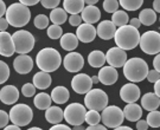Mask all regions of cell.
Masks as SVG:
<instances>
[{
  "label": "cell",
  "mask_w": 160,
  "mask_h": 130,
  "mask_svg": "<svg viewBox=\"0 0 160 130\" xmlns=\"http://www.w3.org/2000/svg\"><path fill=\"white\" fill-rule=\"evenodd\" d=\"M36 63L37 66L39 68L40 71L43 72H53L56 71L61 64H62V57L59 52L53 49V47H45L42 49L36 57Z\"/></svg>",
  "instance_id": "obj_2"
},
{
  "label": "cell",
  "mask_w": 160,
  "mask_h": 130,
  "mask_svg": "<svg viewBox=\"0 0 160 130\" xmlns=\"http://www.w3.org/2000/svg\"><path fill=\"white\" fill-rule=\"evenodd\" d=\"M81 19L84 22V24H92L97 23L101 18V11L96 6H84L83 11L81 12Z\"/></svg>",
  "instance_id": "obj_21"
},
{
  "label": "cell",
  "mask_w": 160,
  "mask_h": 130,
  "mask_svg": "<svg viewBox=\"0 0 160 130\" xmlns=\"http://www.w3.org/2000/svg\"><path fill=\"white\" fill-rule=\"evenodd\" d=\"M103 10L107 13H114L119 10V1H116V0H104L103 1Z\"/></svg>",
  "instance_id": "obj_39"
},
{
  "label": "cell",
  "mask_w": 160,
  "mask_h": 130,
  "mask_svg": "<svg viewBox=\"0 0 160 130\" xmlns=\"http://www.w3.org/2000/svg\"><path fill=\"white\" fill-rule=\"evenodd\" d=\"M81 23H82V19H81L80 14H74V16L69 17V24L71 26H80Z\"/></svg>",
  "instance_id": "obj_45"
},
{
  "label": "cell",
  "mask_w": 160,
  "mask_h": 130,
  "mask_svg": "<svg viewBox=\"0 0 160 130\" xmlns=\"http://www.w3.org/2000/svg\"><path fill=\"white\" fill-rule=\"evenodd\" d=\"M59 44L62 46V49L65 51L74 52L75 49L78 46V39L76 38V36L74 33L68 32L59 38Z\"/></svg>",
  "instance_id": "obj_26"
},
{
  "label": "cell",
  "mask_w": 160,
  "mask_h": 130,
  "mask_svg": "<svg viewBox=\"0 0 160 130\" xmlns=\"http://www.w3.org/2000/svg\"><path fill=\"white\" fill-rule=\"evenodd\" d=\"M142 0H120L119 5L123 7V10L126 11H137L142 6Z\"/></svg>",
  "instance_id": "obj_34"
},
{
  "label": "cell",
  "mask_w": 160,
  "mask_h": 130,
  "mask_svg": "<svg viewBox=\"0 0 160 130\" xmlns=\"http://www.w3.org/2000/svg\"><path fill=\"white\" fill-rule=\"evenodd\" d=\"M22 94L25 97H33L34 94H36V88L33 86L32 83H26L22 88Z\"/></svg>",
  "instance_id": "obj_41"
},
{
  "label": "cell",
  "mask_w": 160,
  "mask_h": 130,
  "mask_svg": "<svg viewBox=\"0 0 160 130\" xmlns=\"http://www.w3.org/2000/svg\"><path fill=\"white\" fill-rule=\"evenodd\" d=\"M108 105V95L101 89H92L84 97V107L89 110L101 111Z\"/></svg>",
  "instance_id": "obj_7"
},
{
  "label": "cell",
  "mask_w": 160,
  "mask_h": 130,
  "mask_svg": "<svg viewBox=\"0 0 160 130\" xmlns=\"http://www.w3.org/2000/svg\"><path fill=\"white\" fill-rule=\"evenodd\" d=\"M14 53V45L12 40V34L6 32H0V56L11 57Z\"/></svg>",
  "instance_id": "obj_20"
},
{
  "label": "cell",
  "mask_w": 160,
  "mask_h": 130,
  "mask_svg": "<svg viewBox=\"0 0 160 130\" xmlns=\"http://www.w3.org/2000/svg\"><path fill=\"white\" fill-rule=\"evenodd\" d=\"M19 2H20L22 5H24V6H26V7H28V6H34V5H37V4L39 2V1H38V0H20Z\"/></svg>",
  "instance_id": "obj_49"
},
{
  "label": "cell",
  "mask_w": 160,
  "mask_h": 130,
  "mask_svg": "<svg viewBox=\"0 0 160 130\" xmlns=\"http://www.w3.org/2000/svg\"><path fill=\"white\" fill-rule=\"evenodd\" d=\"M49 18L46 17L45 14H38V16H36L33 20V25L36 27L38 28V30H44V28H48L49 27Z\"/></svg>",
  "instance_id": "obj_37"
},
{
  "label": "cell",
  "mask_w": 160,
  "mask_h": 130,
  "mask_svg": "<svg viewBox=\"0 0 160 130\" xmlns=\"http://www.w3.org/2000/svg\"><path fill=\"white\" fill-rule=\"evenodd\" d=\"M86 130H108L104 125L97 124V125H89L88 128H86Z\"/></svg>",
  "instance_id": "obj_52"
},
{
  "label": "cell",
  "mask_w": 160,
  "mask_h": 130,
  "mask_svg": "<svg viewBox=\"0 0 160 130\" xmlns=\"http://www.w3.org/2000/svg\"><path fill=\"white\" fill-rule=\"evenodd\" d=\"M137 129L138 130H147L148 129V125L146 123L145 119H139L137 122Z\"/></svg>",
  "instance_id": "obj_46"
},
{
  "label": "cell",
  "mask_w": 160,
  "mask_h": 130,
  "mask_svg": "<svg viewBox=\"0 0 160 130\" xmlns=\"http://www.w3.org/2000/svg\"><path fill=\"white\" fill-rule=\"evenodd\" d=\"M160 105L159 97H157L153 92H147L141 97V107L147 111H154Z\"/></svg>",
  "instance_id": "obj_24"
},
{
  "label": "cell",
  "mask_w": 160,
  "mask_h": 130,
  "mask_svg": "<svg viewBox=\"0 0 160 130\" xmlns=\"http://www.w3.org/2000/svg\"><path fill=\"white\" fill-rule=\"evenodd\" d=\"M45 119L51 124H61L63 121V110L59 107H50L45 110Z\"/></svg>",
  "instance_id": "obj_25"
},
{
  "label": "cell",
  "mask_w": 160,
  "mask_h": 130,
  "mask_svg": "<svg viewBox=\"0 0 160 130\" xmlns=\"http://www.w3.org/2000/svg\"><path fill=\"white\" fill-rule=\"evenodd\" d=\"M129 26L139 30L140 26H141V23L139 22V19H138V18H133V19H131V22H129Z\"/></svg>",
  "instance_id": "obj_50"
},
{
  "label": "cell",
  "mask_w": 160,
  "mask_h": 130,
  "mask_svg": "<svg viewBox=\"0 0 160 130\" xmlns=\"http://www.w3.org/2000/svg\"><path fill=\"white\" fill-rule=\"evenodd\" d=\"M146 78L151 83H155L157 80H159V72H157L155 70H148V74L146 76Z\"/></svg>",
  "instance_id": "obj_44"
},
{
  "label": "cell",
  "mask_w": 160,
  "mask_h": 130,
  "mask_svg": "<svg viewBox=\"0 0 160 130\" xmlns=\"http://www.w3.org/2000/svg\"><path fill=\"white\" fill-rule=\"evenodd\" d=\"M71 130H86V128L83 125H75V127H72Z\"/></svg>",
  "instance_id": "obj_59"
},
{
  "label": "cell",
  "mask_w": 160,
  "mask_h": 130,
  "mask_svg": "<svg viewBox=\"0 0 160 130\" xmlns=\"http://www.w3.org/2000/svg\"><path fill=\"white\" fill-rule=\"evenodd\" d=\"M110 22L114 24L115 26H116V28H118V27H122V26L127 25L128 22H129V18H128V14H127L125 11L118 10L116 12L113 13Z\"/></svg>",
  "instance_id": "obj_33"
},
{
  "label": "cell",
  "mask_w": 160,
  "mask_h": 130,
  "mask_svg": "<svg viewBox=\"0 0 160 130\" xmlns=\"http://www.w3.org/2000/svg\"><path fill=\"white\" fill-rule=\"evenodd\" d=\"M63 65L64 69L68 71V72H71V74H75V72H78L81 71L83 66H84V59L81 53L78 52H70L67 56L64 57L63 59Z\"/></svg>",
  "instance_id": "obj_11"
},
{
  "label": "cell",
  "mask_w": 160,
  "mask_h": 130,
  "mask_svg": "<svg viewBox=\"0 0 160 130\" xmlns=\"http://www.w3.org/2000/svg\"><path fill=\"white\" fill-rule=\"evenodd\" d=\"M139 22L145 26H152L157 22V13L151 8H145L139 14Z\"/></svg>",
  "instance_id": "obj_30"
},
{
  "label": "cell",
  "mask_w": 160,
  "mask_h": 130,
  "mask_svg": "<svg viewBox=\"0 0 160 130\" xmlns=\"http://www.w3.org/2000/svg\"><path fill=\"white\" fill-rule=\"evenodd\" d=\"M84 1L83 0H64L63 6L64 11L74 16V14H80L84 8Z\"/></svg>",
  "instance_id": "obj_28"
},
{
  "label": "cell",
  "mask_w": 160,
  "mask_h": 130,
  "mask_svg": "<svg viewBox=\"0 0 160 130\" xmlns=\"http://www.w3.org/2000/svg\"><path fill=\"white\" fill-rule=\"evenodd\" d=\"M76 38L82 43H92L96 38V28L89 24H81L76 30Z\"/></svg>",
  "instance_id": "obj_16"
},
{
  "label": "cell",
  "mask_w": 160,
  "mask_h": 130,
  "mask_svg": "<svg viewBox=\"0 0 160 130\" xmlns=\"http://www.w3.org/2000/svg\"><path fill=\"white\" fill-rule=\"evenodd\" d=\"M140 49L146 55H159L160 52V33L157 31H147L140 34L139 40Z\"/></svg>",
  "instance_id": "obj_8"
},
{
  "label": "cell",
  "mask_w": 160,
  "mask_h": 130,
  "mask_svg": "<svg viewBox=\"0 0 160 130\" xmlns=\"http://www.w3.org/2000/svg\"><path fill=\"white\" fill-rule=\"evenodd\" d=\"M154 94L157 97H160V80H157L154 83Z\"/></svg>",
  "instance_id": "obj_53"
},
{
  "label": "cell",
  "mask_w": 160,
  "mask_h": 130,
  "mask_svg": "<svg viewBox=\"0 0 160 130\" xmlns=\"http://www.w3.org/2000/svg\"><path fill=\"white\" fill-rule=\"evenodd\" d=\"M123 117L129 122H138L142 117V108L137 103H129L122 110Z\"/></svg>",
  "instance_id": "obj_22"
},
{
  "label": "cell",
  "mask_w": 160,
  "mask_h": 130,
  "mask_svg": "<svg viewBox=\"0 0 160 130\" xmlns=\"http://www.w3.org/2000/svg\"><path fill=\"white\" fill-rule=\"evenodd\" d=\"M10 121L17 127H25L31 123V121L33 118V111L28 104H16L14 107H12L8 113Z\"/></svg>",
  "instance_id": "obj_6"
},
{
  "label": "cell",
  "mask_w": 160,
  "mask_h": 130,
  "mask_svg": "<svg viewBox=\"0 0 160 130\" xmlns=\"http://www.w3.org/2000/svg\"><path fill=\"white\" fill-rule=\"evenodd\" d=\"M153 11H154L155 13H157V12L159 13L160 12V1L159 0H154V1H153Z\"/></svg>",
  "instance_id": "obj_55"
},
{
  "label": "cell",
  "mask_w": 160,
  "mask_h": 130,
  "mask_svg": "<svg viewBox=\"0 0 160 130\" xmlns=\"http://www.w3.org/2000/svg\"><path fill=\"white\" fill-rule=\"evenodd\" d=\"M8 26H10V25H8V23L6 22L5 18L4 17L0 18V32H6Z\"/></svg>",
  "instance_id": "obj_47"
},
{
  "label": "cell",
  "mask_w": 160,
  "mask_h": 130,
  "mask_svg": "<svg viewBox=\"0 0 160 130\" xmlns=\"http://www.w3.org/2000/svg\"><path fill=\"white\" fill-rule=\"evenodd\" d=\"M19 99V90L14 85H5L0 90V101L6 105H12Z\"/></svg>",
  "instance_id": "obj_18"
},
{
  "label": "cell",
  "mask_w": 160,
  "mask_h": 130,
  "mask_svg": "<svg viewBox=\"0 0 160 130\" xmlns=\"http://www.w3.org/2000/svg\"><path fill=\"white\" fill-rule=\"evenodd\" d=\"M87 109L81 103H71L64 109L63 118L67 121L68 124L75 125H83L84 117H86Z\"/></svg>",
  "instance_id": "obj_10"
},
{
  "label": "cell",
  "mask_w": 160,
  "mask_h": 130,
  "mask_svg": "<svg viewBox=\"0 0 160 130\" xmlns=\"http://www.w3.org/2000/svg\"><path fill=\"white\" fill-rule=\"evenodd\" d=\"M10 122V117H8V113L4 111V110H0V128H5L7 127Z\"/></svg>",
  "instance_id": "obj_43"
},
{
  "label": "cell",
  "mask_w": 160,
  "mask_h": 130,
  "mask_svg": "<svg viewBox=\"0 0 160 130\" xmlns=\"http://www.w3.org/2000/svg\"><path fill=\"white\" fill-rule=\"evenodd\" d=\"M92 78L87 74H77L71 80V88L76 94L86 95L88 91L92 90Z\"/></svg>",
  "instance_id": "obj_13"
},
{
  "label": "cell",
  "mask_w": 160,
  "mask_h": 130,
  "mask_svg": "<svg viewBox=\"0 0 160 130\" xmlns=\"http://www.w3.org/2000/svg\"><path fill=\"white\" fill-rule=\"evenodd\" d=\"M6 13V5L2 0H0V18H2V16H5Z\"/></svg>",
  "instance_id": "obj_54"
},
{
  "label": "cell",
  "mask_w": 160,
  "mask_h": 130,
  "mask_svg": "<svg viewBox=\"0 0 160 130\" xmlns=\"http://www.w3.org/2000/svg\"><path fill=\"white\" fill-rule=\"evenodd\" d=\"M116 47H119L123 51L133 50L139 45L140 40V33L139 30L132 27L129 25H125L122 27L116 28L114 36Z\"/></svg>",
  "instance_id": "obj_1"
},
{
  "label": "cell",
  "mask_w": 160,
  "mask_h": 130,
  "mask_svg": "<svg viewBox=\"0 0 160 130\" xmlns=\"http://www.w3.org/2000/svg\"><path fill=\"white\" fill-rule=\"evenodd\" d=\"M49 20H51L53 25L61 26L62 24H64L67 20H68V13L64 11L63 8L57 7V8H55V10H52L51 11Z\"/></svg>",
  "instance_id": "obj_32"
},
{
  "label": "cell",
  "mask_w": 160,
  "mask_h": 130,
  "mask_svg": "<svg viewBox=\"0 0 160 130\" xmlns=\"http://www.w3.org/2000/svg\"><path fill=\"white\" fill-rule=\"evenodd\" d=\"M13 68L19 75H28L33 69V59L28 55H19L13 60Z\"/></svg>",
  "instance_id": "obj_15"
},
{
  "label": "cell",
  "mask_w": 160,
  "mask_h": 130,
  "mask_svg": "<svg viewBox=\"0 0 160 130\" xmlns=\"http://www.w3.org/2000/svg\"><path fill=\"white\" fill-rule=\"evenodd\" d=\"M28 130H43V129H40L38 127H32V128H30V129H28Z\"/></svg>",
  "instance_id": "obj_61"
},
{
  "label": "cell",
  "mask_w": 160,
  "mask_h": 130,
  "mask_svg": "<svg viewBox=\"0 0 160 130\" xmlns=\"http://www.w3.org/2000/svg\"><path fill=\"white\" fill-rule=\"evenodd\" d=\"M49 130H71V128H69L68 125L65 124H56V125H52Z\"/></svg>",
  "instance_id": "obj_51"
},
{
  "label": "cell",
  "mask_w": 160,
  "mask_h": 130,
  "mask_svg": "<svg viewBox=\"0 0 160 130\" xmlns=\"http://www.w3.org/2000/svg\"><path fill=\"white\" fill-rule=\"evenodd\" d=\"M146 123L147 125L152 127V128H159L160 127V113L158 110L154 111H149L146 118Z\"/></svg>",
  "instance_id": "obj_36"
},
{
  "label": "cell",
  "mask_w": 160,
  "mask_h": 130,
  "mask_svg": "<svg viewBox=\"0 0 160 130\" xmlns=\"http://www.w3.org/2000/svg\"><path fill=\"white\" fill-rule=\"evenodd\" d=\"M84 122H87L89 125H97L101 122V115L98 111L95 110H89L86 113V117H84Z\"/></svg>",
  "instance_id": "obj_35"
},
{
  "label": "cell",
  "mask_w": 160,
  "mask_h": 130,
  "mask_svg": "<svg viewBox=\"0 0 160 130\" xmlns=\"http://www.w3.org/2000/svg\"><path fill=\"white\" fill-rule=\"evenodd\" d=\"M32 80H33L32 82L33 86L36 89H39V90H45L51 85V76H50V74H46V72H43V71L34 74Z\"/></svg>",
  "instance_id": "obj_23"
},
{
  "label": "cell",
  "mask_w": 160,
  "mask_h": 130,
  "mask_svg": "<svg viewBox=\"0 0 160 130\" xmlns=\"http://www.w3.org/2000/svg\"><path fill=\"white\" fill-rule=\"evenodd\" d=\"M12 40L14 45V52L19 55H26L33 50L36 39L34 36L29 31L19 30L17 32L12 33Z\"/></svg>",
  "instance_id": "obj_5"
},
{
  "label": "cell",
  "mask_w": 160,
  "mask_h": 130,
  "mask_svg": "<svg viewBox=\"0 0 160 130\" xmlns=\"http://www.w3.org/2000/svg\"><path fill=\"white\" fill-rule=\"evenodd\" d=\"M40 4L45 8H50V10H55L57 8L59 5V0H42Z\"/></svg>",
  "instance_id": "obj_42"
},
{
  "label": "cell",
  "mask_w": 160,
  "mask_h": 130,
  "mask_svg": "<svg viewBox=\"0 0 160 130\" xmlns=\"http://www.w3.org/2000/svg\"><path fill=\"white\" fill-rule=\"evenodd\" d=\"M90 78H92V84H97V83H100V82H98V78H97V76H92V77H90Z\"/></svg>",
  "instance_id": "obj_60"
},
{
  "label": "cell",
  "mask_w": 160,
  "mask_h": 130,
  "mask_svg": "<svg viewBox=\"0 0 160 130\" xmlns=\"http://www.w3.org/2000/svg\"><path fill=\"white\" fill-rule=\"evenodd\" d=\"M6 22L13 27H23L28 25L31 19V12L29 7L22 5L20 2L11 4L6 8Z\"/></svg>",
  "instance_id": "obj_4"
},
{
  "label": "cell",
  "mask_w": 160,
  "mask_h": 130,
  "mask_svg": "<svg viewBox=\"0 0 160 130\" xmlns=\"http://www.w3.org/2000/svg\"><path fill=\"white\" fill-rule=\"evenodd\" d=\"M97 2V0H88V1H84V4H87L88 6H94Z\"/></svg>",
  "instance_id": "obj_58"
},
{
  "label": "cell",
  "mask_w": 160,
  "mask_h": 130,
  "mask_svg": "<svg viewBox=\"0 0 160 130\" xmlns=\"http://www.w3.org/2000/svg\"><path fill=\"white\" fill-rule=\"evenodd\" d=\"M122 68H123L125 77L134 84L142 82L148 74V64L142 58H139V57L127 59V62Z\"/></svg>",
  "instance_id": "obj_3"
},
{
  "label": "cell",
  "mask_w": 160,
  "mask_h": 130,
  "mask_svg": "<svg viewBox=\"0 0 160 130\" xmlns=\"http://www.w3.org/2000/svg\"><path fill=\"white\" fill-rule=\"evenodd\" d=\"M51 97L50 95H48L45 92H40L38 95L34 96L33 103L34 107L39 110H46L48 108L51 107Z\"/></svg>",
  "instance_id": "obj_31"
},
{
  "label": "cell",
  "mask_w": 160,
  "mask_h": 130,
  "mask_svg": "<svg viewBox=\"0 0 160 130\" xmlns=\"http://www.w3.org/2000/svg\"><path fill=\"white\" fill-rule=\"evenodd\" d=\"M10 77V68L5 62L0 60V84L5 83Z\"/></svg>",
  "instance_id": "obj_40"
},
{
  "label": "cell",
  "mask_w": 160,
  "mask_h": 130,
  "mask_svg": "<svg viewBox=\"0 0 160 130\" xmlns=\"http://www.w3.org/2000/svg\"><path fill=\"white\" fill-rule=\"evenodd\" d=\"M88 63L92 68H103L106 64V56L100 50H94L88 55Z\"/></svg>",
  "instance_id": "obj_29"
},
{
  "label": "cell",
  "mask_w": 160,
  "mask_h": 130,
  "mask_svg": "<svg viewBox=\"0 0 160 130\" xmlns=\"http://www.w3.org/2000/svg\"><path fill=\"white\" fill-rule=\"evenodd\" d=\"M4 130H22L19 127H17V125L12 124V125H7V127H5V129Z\"/></svg>",
  "instance_id": "obj_56"
},
{
  "label": "cell",
  "mask_w": 160,
  "mask_h": 130,
  "mask_svg": "<svg viewBox=\"0 0 160 130\" xmlns=\"http://www.w3.org/2000/svg\"><path fill=\"white\" fill-rule=\"evenodd\" d=\"M153 66L157 72L160 71V55H155L154 59H153Z\"/></svg>",
  "instance_id": "obj_48"
},
{
  "label": "cell",
  "mask_w": 160,
  "mask_h": 130,
  "mask_svg": "<svg viewBox=\"0 0 160 130\" xmlns=\"http://www.w3.org/2000/svg\"><path fill=\"white\" fill-rule=\"evenodd\" d=\"M116 32V26L110 20H103L97 25L96 36H98L103 40H110L114 38Z\"/></svg>",
  "instance_id": "obj_19"
},
{
  "label": "cell",
  "mask_w": 160,
  "mask_h": 130,
  "mask_svg": "<svg viewBox=\"0 0 160 130\" xmlns=\"http://www.w3.org/2000/svg\"><path fill=\"white\" fill-rule=\"evenodd\" d=\"M98 82L102 83L104 85H113L118 82L119 78V74L116 71V69L112 68V66H103L101 68V70L98 71L97 75Z\"/></svg>",
  "instance_id": "obj_17"
},
{
  "label": "cell",
  "mask_w": 160,
  "mask_h": 130,
  "mask_svg": "<svg viewBox=\"0 0 160 130\" xmlns=\"http://www.w3.org/2000/svg\"><path fill=\"white\" fill-rule=\"evenodd\" d=\"M48 36L51 39H59L63 36V30L58 25H50L48 27Z\"/></svg>",
  "instance_id": "obj_38"
},
{
  "label": "cell",
  "mask_w": 160,
  "mask_h": 130,
  "mask_svg": "<svg viewBox=\"0 0 160 130\" xmlns=\"http://www.w3.org/2000/svg\"><path fill=\"white\" fill-rule=\"evenodd\" d=\"M113 130H133V129L129 128V127H126V125H120V127H118V128H115Z\"/></svg>",
  "instance_id": "obj_57"
},
{
  "label": "cell",
  "mask_w": 160,
  "mask_h": 130,
  "mask_svg": "<svg viewBox=\"0 0 160 130\" xmlns=\"http://www.w3.org/2000/svg\"><path fill=\"white\" fill-rule=\"evenodd\" d=\"M106 56V63H108L109 66L112 68H122L127 62V53L126 51L121 50L119 47H112L108 52L104 55Z\"/></svg>",
  "instance_id": "obj_12"
},
{
  "label": "cell",
  "mask_w": 160,
  "mask_h": 130,
  "mask_svg": "<svg viewBox=\"0 0 160 130\" xmlns=\"http://www.w3.org/2000/svg\"><path fill=\"white\" fill-rule=\"evenodd\" d=\"M120 97L127 104L135 103L140 98V88L134 83H127L121 88Z\"/></svg>",
  "instance_id": "obj_14"
},
{
  "label": "cell",
  "mask_w": 160,
  "mask_h": 130,
  "mask_svg": "<svg viewBox=\"0 0 160 130\" xmlns=\"http://www.w3.org/2000/svg\"><path fill=\"white\" fill-rule=\"evenodd\" d=\"M101 121L106 128L115 129L118 127L122 125V122L125 121L123 113L119 107L116 105H107L101 113Z\"/></svg>",
  "instance_id": "obj_9"
},
{
  "label": "cell",
  "mask_w": 160,
  "mask_h": 130,
  "mask_svg": "<svg viewBox=\"0 0 160 130\" xmlns=\"http://www.w3.org/2000/svg\"><path fill=\"white\" fill-rule=\"evenodd\" d=\"M51 101H53L57 104H64V103L68 102L69 97H70V94H69V90L65 88V86H56L53 88L51 95Z\"/></svg>",
  "instance_id": "obj_27"
}]
</instances>
